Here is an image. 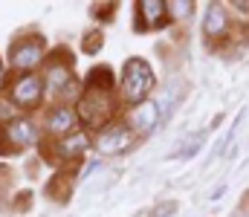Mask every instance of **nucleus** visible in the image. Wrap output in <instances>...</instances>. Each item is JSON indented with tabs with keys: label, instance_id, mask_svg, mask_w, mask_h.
<instances>
[{
	"label": "nucleus",
	"instance_id": "obj_1",
	"mask_svg": "<svg viewBox=\"0 0 249 217\" xmlns=\"http://www.w3.org/2000/svg\"><path fill=\"white\" fill-rule=\"evenodd\" d=\"M154 90V70L145 58H127L122 67V96L127 104H142Z\"/></svg>",
	"mask_w": 249,
	"mask_h": 217
},
{
	"label": "nucleus",
	"instance_id": "obj_2",
	"mask_svg": "<svg viewBox=\"0 0 249 217\" xmlns=\"http://www.w3.org/2000/svg\"><path fill=\"white\" fill-rule=\"evenodd\" d=\"M110 113H113V99H110V93H107V84L90 81V87H87V90L81 93V99H78L75 116H78L84 125H102Z\"/></svg>",
	"mask_w": 249,
	"mask_h": 217
},
{
	"label": "nucleus",
	"instance_id": "obj_3",
	"mask_svg": "<svg viewBox=\"0 0 249 217\" xmlns=\"http://www.w3.org/2000/svg\"><path fill=\"white\" fill-rule=\"evenodd\" d=\"M44 78H38L35 72H23L15 84H12V101L18 107H35L44 99Z\"/></svg>",
	"mask_w": 249,
	"mask_h": 217
},
{
	"label": "nucleus",
	"instance_id": "obj_4",
	"mask_svg": "<svg viewBox=\"0 0 249 217\" xmlns=\"http://www.w3.org/2000/svg\"><path fill=\"white\" fill-rule=\"evenodd\" d=\"M41 58H44V41L41 38H20L9 52V64L18 70H32L35 64H41Z\"/></svg>",
	"mask_w": 249,
	"mask_h": 217
},
{
	"label": "nucleus",
	"instance_id": "obj_5",
	"mask_svg": "<svg viewBox=\"0 0 249 217\" xmlns=\"http://www.w3.org/2000/svg\"><path fill=\"white\" fill-rule=\"evenodd\" d=\"M3 142L6 148H29V145L38 142V128L29 122V119H9L3 125Z\"/></svg>",
	"mask_w": 249,
	"mask_h": 217
},
{
	"label": "nucleus",
	"instance_id": "obj_6",
	"mask_svg": "<svg viewBox=\"0 0 249 217\" xmlns=\"http://www.w3.org/2000/svg\"><path fill=\"white\" fill-rule=\"evenodd\" d=\"M44 84L50 87V93H53V96L64 99V96L75 93V84H78V81H75V75H72V70H70V64H67V61H55V64H50Z\"/></svg>",
	"mask_w": 249,
	"mask_h": 217
},
{
	"label": "nucleus",
	"instance_id": "obj_7",
	"mask_svg": "<svg viewBox=\"0 0 249 217\" xmlns=\"http://www.w3.org/2000/svg\"><path fill=\"white\" fill-rule=\"evenodd\" d=\"M136 15H139V29H162L168 23V3L162 0H139L136 3Z\"/></svg>",
	"mask_w": 249,
	"mask_h": 217
},
{
	"label": "nucleus",
	"instance_id": "obj_8",
	"mask_svg": "<svg viewBox=\"0 0 249 217\" xmlns=\"http://www.w3.org/2000/svg\"><path fill=\"white\" fill-rule=\"evenodd\" d=\"M130 142H133L130 128H124V125H110L107 131L99 134V139H96V150H99V153H122Z\"/></svg>",
	"mask_w": 249,
	"mask_h": 217
},
{
	"label": "nucleus",
	"instance_id": "obj_9",
	"mask_svg": "<svg viewBox=\"0 0 249 217\" xmlns=\"http://www.w3.org/2000/svg\"><path fill=\"white\" fill-rule=\"evenodd\" d=\"M160 104L157 101H142V104H136L133 110H130V116H127V122H130V128L133 131H139V134H151L157 125H160Z\"/></svg>",
	"mask_w": 249,
	"mask_h": 217
},
{
	"label": "nucleus",
	"instance_id": "obj_10",
	"mask_svg": "<svg viewBox=\"0 0 249 217\" xmlns=\"http://www.w3.org/2000/svg\"><path fill=\"white\" fill-rule=\"evenodd\" d=\"M75 125H78V116H75V110L67 107V104L55 107V110L47 116V131H50L53 136H58V139L70 136V134H75Z\"/></svg>",
	"mask_w": 249,
	"mask_h": 217
},
{
	"label": "nucleus",
	"instance_id": "obj_11",
	"mask_svg": "<svg viewBox=\"0 0 249 217\" xmlns=\"http://www.w3.org/2000/svg\"><path fill=\"white\" fill-rule=\"evenodd\" d=\"M87 148H90V134L87 131H75V134H70V136L55 142V156L72 159V156H81Z\"/></svg>",
	"mask_w": 249,
	"mask_h": 217
},
{
	"label": "nucleus",
	"instance_id": "obj_12",
	"mask_svg": "<svg viewBox=\"0 0 249 217\" xmlns=\"http://www.w3.org/2000/svg\"><path fill=\"white\" fill-rule=\"evenodd\" d=\"M226 26H229V15H226V9H223L220 3H212L209 12H206V17H203V32H206L209 38H217V35L226 32Z\"/></svg>",
	"mask_w": 249,
	"mask_h": 217
},
{
	"label": "nucleus",
	"instance_id": "obj_13",
	"mask_svg": "<svg viewBox=\"0 0 249 217\" xmlns=\"http://www.w3.org/2000/svg\"><path fill=\"white\" fill-rule=\"evenodd\" d=\"M191 9H194L191 0H174V3H168V15H174V17H186Z\"/></svg>",
	"mask_w": 249,
	"mask_h": 217
},
{
	"label": "nucleus",
	"instance_id": "obj_14",
	"mask_svg": "<svg viewBox=\"0 0 249 217\" xmlns=\"http://www.w3.org/2000/svg\"><path fill=\"white\" fill-rule=\"evenodd\" d=\"M203 139H206V134H197V136H194V139H191V142H188L186 148H183V150H180V156H194V153L200 150Z\"/></svg>",
	"mask_w": 249,
	"mask_h": 217
},
{
	"label": "nucleus",
	"instance_id": "obj_15",
	"mask_svg": "<svg viewBox=\"0 0 249 217\" xmlns=\"http://www.w3.org/2000/svg\"><path fill=\"white\" fill-rule=\"evenodd\" d=\"M90 35H93V38L84 41V50H87V52H96V47L102 44V35H99V32H90Z\"/></svg>",
	"mask_w": 249,
	"mask_h": 217
},
{
	"label": "nucleus",
	"instance_id": "obj_16",
	"mask_svg": "<svg viewBox=\"0 0 249 217\" xmlns=\"http://www.w3.org/2000/svg\"><path fill=\"white\" fill-rule=\"evenodd\" d=\"M232 6H235V9H241V12H249V3H247V0H235Z\"/></svg>",
	"mask_w": 249,
	"mask_h": 217
},
{
	"label": "nucleus",
	"instance_id": "obj_17",
	"mask_svg": "<svg viewBox=\"0 0 249 217\" xmlns=\"http://www.w3.org/2000/svg\"><path fill=\"white\" fill-rule=\"evenodd\" d=\"M238 217H249V209H244V212H238Z\"/></svg>",
	"mask_w": 249,
	"mask_h": 217
},
{
	"label": "nucleus",
	"instance_id": "obj_18",
	"mask_svg": "<svg viewBox=\"0 0 249 217\" xmlns=\"http://www.w3.org/2000/svg\"><path fill=\"white\" fill-rule=\"evenodd\" d=\"M0 84H3V64H0Z\"/></svg>",
	"mask_w": 249,
	"mask_h": 217
}]
</instances>
